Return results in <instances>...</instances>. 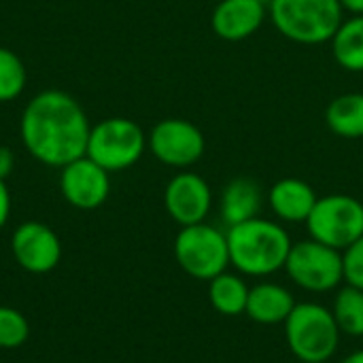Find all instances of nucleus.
Masks as SVG:
<instances>
[{"label":"nucleus","mask_w":363,"mask_h":363,"mask_svg":"<svg viewBox=\"0 0 363 363\" xmlns=\"http://www.w3.org/2000/svg\"><path fill=\"white\" fill-rule=\"evenodd\" d=\"M91 125L83 106L66 91L45 89L23 108L21 143L40 164L64 168L87 153Z\"/></svg>","instance_id":"f257e3e1"},{"label":"nucleus","mask_w":363,"mask_h":363,"mask_svg":"<svg viewBox=\"0 0 363 363\" xmlns=\"http://www.w3.org/2000/svg\"><path fill=\"white\" fill-rule=\"evenodd\" d=\"M225 234L230 266H234L240 274L270 277L279 270H285V262L294 242L281 223L255 217L228 228Z\"/></svg>","instance_id":"f03ea898"},{"label":"nucleus","mask_w":363,"mask_h":363,"mask_svg":"<svg viewBox=\"0 0 363 363\" xmlns=\"http://www.w3.org/2000/svg\"><path fill=\"white\" fill-rule=\"evenodd\" d=\"M268 11L274 28L300 45L330 43L345 13L338 0H272Z\"/></svg>","instance_id":"7ed1b4c3"},{"label":"nucleus","mask_w":363,"mask_h":363,"mask_svg":"<svg viewBox=\"0 0 363 363\" xmlns=\"http://www.w3.org/2000/svg\"><path fill=\"white\" fill-rule=\"evenodd\" d=\"M340 330L330 308L302 302L285 321V340L298 362L328 363L338 351Z\"/></svg>","instance_id":"20e7f679"},{"label":"nucleus","mask_w":363,"mask_h":363,"mask_svg":"<svg viewBox=\"0 0 363 363\" xmlns=\"http://www.w3.org/2000/svg\"><path fill=\"white\" fill-rule=\"evenodd\" d=\"M147 147V136L138 123L125 117H108L91 128L87 157L106 172H119L134 166Z\"/></svg>","instance_id":"39448f33"},{"label":"nucleus","mask_w":363,"mask_h":363,"mask_svg":"<svg viewBox=\"0 0 363 363\" xmlns=\"http://www.w3.org/2000/svg\"><path fill=\"white\" fill-rule=\"evenodd\" d=\"M177 264L194 279L213 281L230 266L228 234L208 225H185L174 238Z\"/></svg>","instance_id":"423d86ee"},{"label":"nucleus","mask_w":363,"mask_h":363,"mask_svg":"<svg viewBox=\"0 0 363 363\" xmlns=\"http://www.w3.org/2000/svg\"><path fill=\"white\" fill-rule=\"evenodd\" d=\"M306 228L313 240L347 251L363 236V204L345 194L323 196L308 215Z\"/></svg>","instance_id":"0eeeda50"},{"label":"nucleus","mask_w":363,"mask_h":363,"mask_svg":"<svg viewBox=\"0 0 363 363\" xmlns=\"http://www.w3.org/2000/svg\"><path fill=\"white\" fill-rule=\"evenodd\" d=\"M289 279L313 294H325L345 283V259L342 251L332 249L319 240H302L291 245L285 262Z\"/></svg>","instance_id":"6e6552de"},{"label":"nucleus","mask_w":363,"mask_h":363,"mask_svg":"<svg viewBox=\"0 0 363 363\" xmlns=\"http://www.w3.org/2000/svg\"><path fill=\"white\" fill-rule=\"evenodd\" d=\"M147 145L151 153L166 166L187 168L204 155V134L187 119L170 117L153 125Z\"/></svg>","instance_id":"1a4fd4ad"},{"label":"nucleus","mask_w":363,"mask_h":363,"mask_svg":"<svg viewBox=\"0 0 363 363\" xmlns=\"http://www.w3.org/2000/svg\"><path fill=\"white\" fill-rule=\"evenodd\" d=\"M11 251L15 262L32 274H47L57 268L62 259L57 234L40 221L21 223L11 238Z\"/></svg>","instance_id":"9d476101"},{"label":"nucleus","mask_w":363,"mask_h":363,"mask_svg":"<svg viewBox=\"0 0 363 363\" xmlns=\"http://www.w3.org/2000/svg\"><path fill=\"white\" fill-rule=\"evenodd\" d=\"M60 189L70 206L81 211H94L106 202L111 194V179L102 166L83 155L62 168Z\"/></svg>","instance_id":"9b49d317"},{"label":"nucleus","mask_w":363,"mask_h":363,"mask_svg":"<svg viewBox=\"0 0 363 363\" xmlns=\"http://www.w3.org/2000/svg\"><path fill=\"white\" fill-rule=\"evenodd\" d=\"M164 204L168 215L181 225H196L206 219L213 204L208 183L196 172H179L170 179L164 191Z\"/></svg>","instance_id":"f8f14e48"},{"label":"nucleus","mask_w":363,"mask_h":363,"mask_svg":"<svg viewBox=\"0 0 363 363\" xmlns=\"http://www.w3.org/2000/svg\"><path fill=\"white\" fill-rule=\"evenodd\" d=\"M266 19V4L259 0H221L211 17L215 34L238 43L253 36Z\"/></svg>","instance_id":"ddd939ff"},{"label":"nucleus","mask_w":363,"mask_h":363,"mask_svg":"<svg viewBox=\"0 0 363 363\" xmlns=\"http://www.w3.org/2000/svg\"><path fill=\"white\" fill-rule=\"evenodd\" d=\"M319 196L302 179H281L268 191L272 213L287 223H306Z\"/></svg>","instance_id":"4468645a"},{"label":"nucleus","mask_w":363,"mask_h":363,"mask_svg":"<svg viewBox=\"0 0 363 363\" xmlns=\"http://www.w3.org/2000/svg\"><path fill=\"white\" fill-rule=\"evenodd\" d=\"M262 204H264V191L259 183L249 177H238L223 187L219 200V213L223 223L232 228L259 217Z\"/></svg>","instance_id":"2eb2a0df"},{"label":"nucleus","mask_w":363,"mask_h":363,"mask_svg":"<svg viewBox=\"0 0 363 363\" xmlns=\"http://www.w3.org/2000/svg\"><path fill=\"white\" fill-rule=\"evenodd\" d=\"M296 306L289 289L279 283H259L249 289V302L245 315L262 325L285 323Z\"/></svg>","instance_id":"dca6fc26"},{"label":"nucleus","mask_w":363,"mask_h":363,"mask_svg":"<svg viewBox=\"0 0 363 363\" xmlns=\"http://www.w3.org/2000/svg\"><path fill=\"white\" fill-rule=\"evenodd\" d=\"M208 283V300L217 313L225 317H238L247 311L251 287L245 283L242 277L225 270Z\"/></svg>","instance_id":"f3484780"},{"label":"nucleus","mask_w":363,"mask_h":363,"mask_svg":"<svg viewBox=\"0 0 363 363\" xmlns=\"http://www.w3.org/2000/svg\"><path fill=\"white\" fill-rule=\"evenodd\" d=\"M328 128L340 138H363V94H342L325 111Z\"/></svg>","instance_id":"a211bd4d"},{"label":"nucleus","mask_w":363,"mask_h":363,"mask_svg":"<svg viewBox=\"0 0 363 363\" xmlns=\"http://www.w3.org/2000/svg\"><path fill=\"white\" fill-rule=\"evenodd\" d=\"M332 43L334 60L349 72H363V15L342 19Z\"/></svg>","instance_id":"6ab92c4d"},{"label":"nucleus","mask_w":363,"mask_h":363,"mask_svg":"<svg viewBox=\"0 0 363 363\" xmlns=\"http://www.w3.org/2000/svg\"><path fill=\"white\" fill-rule=\"evenodd\" d=\"M332 315L340 334L362 338L363 336V289L347 285L334 298Z\"/></svg>","instance_id":"aec40b11"},{"label":"nucleus","mask_w":363,"mask_h":363,"mask_svg":"<svg viewBox=\"0 0 363 363\" xmlns=\"http://www.w3.org/2000/svg\"><path fill=\"white\" fill-rule=\"evenodd\" d=\"M26 66L19 55L6 47H0V102H11L26 89Z\"/></svg>","instance_id":"412c9836"},{"label":"nucleus","mask_w":363,"mask_h":363,"mask_svg":"<svg viewBox=\"0 0 363 363\" xmlns=\"http://www.w3.org/2000/svg\"><path fill=\"white\" fill-rule=\"evenodd\" d=\"M28 319L11 306H0V349H17L28 340Z\"/></svg>","instance_id":"4be33fe9"},{"label":"nucleus","mask_w":363,"mask_h":363,"mask_svg":"<svg viewBox=\"0 0 363 363\" xmlns=\"http://www.w3.org/2000/svg\"><path fill=\"white\" fill-rule=\"evenodd\" d=\"M342 259H345V283L363 289V236L347 251H342Z\"/></svg>","instance_id":"5701e85b"},{"label":"nucleus","mask_w":363,"mask_h":363,"mask_svg":"<svg viewBox=\"0 0 363 363\" xmlns=\"http://www.w3.org/2000/svg\"><path fill=\"white\" fill-rule=\"evenodd\" d=\"M11 215V191L6 187V183L0 179V230L6 225Z\"/></svg>","instance_id":"b1692460"},{"label":"nucleus","mask_w":363,"mask_h":363,"mask_svg":"<svg viewBox=\"0 0 363 363\" xmlns=\"http://www.w3.org/2000/svg\"><path fill=\"white\" fill-rule=\"evenodd\" d=\"M13 168H15V155H13V151L9 147L0 145V179L6 181V177L13 172Z\"/></svg>","instance_id":"393cba45"},{"label":"nucleus","mask_w":363,"mask_h":363,"mask_svg":"<svg viewBox=\"0 0 363 363\" xmlns=\"http://www.w3.org/2000/svg\"><path fill=\"white\" fill-rule=\"evenodd\" d=\"M342 11H349L353 15H363V0H338Z\"/></svg>","instance_id":"a878e982"},{"label":"nucleus","mask_w":363,"mask_h":363,"mask_svg":"<svg viewBox=\"0 0 363 363\" xmlns=\"http://www.w3.org/2000/svg\"><path fill=\"white\" fill-rule=\"evenodd\" d=\"M340 363H363V351H355V353H351L347 359H342Z\"/></svg>","instance_id":"bb28decb"},{"label":"nucleus","mask_w":363,"mask_h":363,"mask_svg":"<svg viewBox=\"0 0 363 363\" xmlns=\"http://www.w3.org/2000/svg\"><path fill=\"white\" fill-rule=\"evenodd\" d=\"M259 2H264V4H270L272 0H259Z\"/></svg>","instance_id":"cd10ccee"},{"label":"nucleus","mask_w":363,"mask_h":363,"mask_svg":"<svg viewBox=\"0 0 363 363\" xmlns=\"http://www.w3.org/2000/svg\"><path fill=\"white\" fill-rule=\"evenodd\" d=\"M300 363H319V362H300Z\"/></svg>","instance_id":"c85d7f7f"}]
</instances>
